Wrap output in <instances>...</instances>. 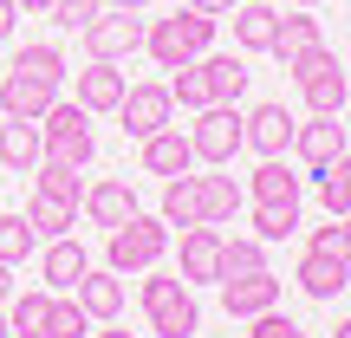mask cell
I'll list each match as a JSON object with an SVG mask.
<instances>
[{"instance_id": "cell-46", "label": "cell", "mask_w": 351, "mask_h": 338, "mask_svg": "<svg viewBox=\"0 0 351 338\" xmlns=\"http://www.w3.org/2000/svg\"><path fill=\"white\" fill-rule=\"evenodd\" d=\"M332 338H351V319H339V332H332Z\"/></svg>"}, {"instance_id": "cell-20", "label": "cell", "mask_w": 351, "mask_h": 338, "mask_svg": "<svg viewBox=\"0 0 351 338\" xmlns=\"http://www.w3.org/2000/svg\"><path fill=\"white\" fill-rule=\"evenodd\" d=\"M313 46H326V33H319V20H313V7H300V13H287V20L274 26V59L280 65H293V59H306Z\"/></svg>"}, {"instance_id": "cell-7", "label": "cell", "mask_w": 351, "mask_h": 338, "mask_svg": "<svg viewBox=\"0 0 351 338\" xmlns=\"http://www.w3.org/2000/svg\"><path fill=\"white\" fill-rule=\"evenodd\" d=\"M176 117V98H169V85H130L124 91V104H117V124H124V137H156Z\"/></svg>"}, {"instance_id": "cell-31", "label": "cell", "mask_w": 351, "mask_h": 338, "mask_svg": "<svg viewBox=\"0 0 351 338\" xmlns=\"http://www.w3.org/2000/svg\"><path fill=\"white\" fill-rule=\"evenodd\" d=\"M13 72L39 78V85H65V52L59 46H20L13 52Z\"/></svg>"}, {"instance_id": "cell-41", "label": "cell", "mask_w": 351, "mask_h": 338, "mask_svg": "<svg viewBox=\"0 0 351 338\" xmlns=\"http://www.w3.org/2000/svg\"><path fill=\"white\" fill-rule=\"evenodd\" d=\"M182 7H195V13H208V20H221V13L234 7V0H182Z\"/></svg>"}, {"instance_id": "cell-49", "label": "cell", "mask_w": 351, "mask_h": 338, "mask_svg": "<svg viewBox=\"0 0 351 338\" xmlns=\"http://www.w3.org/2000/svg\"><path fill=\"white\" fill-rule=\"evenodd\" d=\"M345 91H351V65H345Z\"/></svg>"}, {"instance_id": "cell-42", "label": "cell", "mask_w": 351, "mask_h": 338, "mask_svg": "<svg viewBox=\"0 0 351 338\" xmlns=\"http://www.w3.org/2000/svg\"><path fill=\"white\" fill-rule=\"evenodd\" d=\"M13 300V267H0V306Z\"/></svg>"}, {"instance_id": "cell-45", "label": "cell", "mask_w": 351, "mask_h": 338, "mask_svg": "<svg viewBox=\"0 0 351 338\" xmlns=\"http://www.w3.org/2000/svg\"><path fill=\"white\" fill-rule=\"evenodd\" d=\"M91 338H137V332H91Z\"/></svg>"}, {"instance_id": "cell-21", "label": "cell", "mask_w": 351, "mask_h": 338, "mask_svg": "<svg viewBox=\"0 0 351 338\" xmlns=\"http://www.w3.org/2000/svg\"><path fill=\"white\" fill-rule=\"evenodd\" d=\"M39 156H46V143H39V124H26V117H7L0 124V169H20L33 176Z\"/></svg>"}, {"instance_id": "cell-10", "label": "cell", "mask_w": 351, "mask_h": 338, "mask_svg": "<svg viewBox=\"0 0 351 338\" xmlns=\"http://www.w3.org/2000/svg\"><path fill=\"white\" fill-rule=\"evenodd\" d=\"M221 306H228V319H261V313H274L280 306V280L267 274H228L221 280Z\"/></svg>"}, {"instance_id": "cell-34", "label": "cell", "mask_w": 351, "mask_h": 338, "mask_svg": "<svg viewBox=\"0 0 351 338\" xmlns=\"http://www.w3.org/2000/svg\"><path fill=\"white\" fill-rule=\"evenodd\" d=\"M169 98L182 104V111H202V104H208V78H202V65H195V59L169 72Z\"/></svg>"}, {"instance_id": "cell-18", "label": "cell", "mask_w": 351, "mask_h": 338, "mask_svg": "<svg viewBox=\"0 0 351 338\" xmlns=\"http://www.w3.org/2000/svg\"><path fill=\"white\" fill-rule=\"evenodd\" d=\"M124 72H117V59H91L85 72H78V104H85L91 117L98 111H117V104H124Z\"/></svg>"}, {"instance_id": "cell-30", "label": "cell", "mask_w": 351, "mask_h": 338, "mask_svg": "<svg viewBox=\"0 0 351 338\" xmlns=\"http://www.w3.org/2000/svg\"><path fill=\"white\" fill-rule=\"evenodd\" d=\"M26 254H39V228L26 215H0V267H26Z\"/></svg>"}, {"instance_id": "cell-32", "label": "cell", "mask_w": 351, "mask_h": 338, "mask_svg": "<svg viewBox=\"0 0 351 338\" xmlns=\"http://www.w3.org/2000/svg\"><path fill=\"white\" fill-rule=\"evenodd\" d=\"M39 338H91V313L65 293H52V313H46V332Z\"/></svg>"}, {"instance_id": "cell-14", "label": "cell", "mask_w": 351, "mask_h": 338, "mask_svg": "<svg viewBox=\"0 0 351 338\" xmlns=\"http://www.w3.org/2000/svg\"><path fill=\"white\" fill-rule=\"evenodd\" d=\"M52 98H59V85H39V78H26V72H13V65H7V78H0V111H7V117L39 124V117L52 111Z\"/></svg>"}, {"instance_id": "cell-11", "label": "cell", "mask_w": 351, "mask_h": 338, "mask_svg": "<svg viewBox=\"0 0 351 338\" xmlns=\"http://www.w3.org/2000/svg\"><path fill=\"white\" fill-rule=\"evenodd\" d=\"M78 202H85V221L104 228V234H111V228H124L130 215H137V189H130L124 176H104V182H91Z\"/></svg>"}, {"instance_id": "cell-23", "label": "cell", "mask_w": 351, "mask_h": 338, "mask_svg": "<svg viewBox=\"0 0 351 338\" xmlns=\"http://www.w3.org/2000/svg\"><path fill=\"white\" fill-rule=\"evenodd\" d=\"M228 13H234V46L241 52H267L274 46V26H280L274 0H241V7H228Z\"/></svg>"}, {"instance_id": "cell-12", "label": "cell", "mask_w": 351, "mask_h": 338, "mask_svg": "<svg viewBox=\"0 0 351 338\" xmlns=\"http://www.w3.org/2000/svg\"><path fill=\"white\" fill-rule=\"evenodd\" d=\"M182 280H189V287L221 280V234H215V221L182 228Z\"/></svg>"}, {"instance_id": "cell-43", "label": "cell", "mask_w": 351, "mask_h": 338, "mask_svg": "<svg viewBox=\"0 0 351 338\" xmlns=\"http://www.w3.org/2000/svg\"><path fill=\"white\" fill-rule=\"evenodd\" d=\"M13 7H20V13H46L52 0H13Z\"/></svg>"}, {"instance_id": "cell-48", "label": "cell", "mask_w": 351, "mask_h": 338, "mask_svg": "<svg viewBox=\"0 0 351 338\" xmlns=\"http://www.w3.org/2000/svg\"><path fill=\"white\" fill-rule=\"evenodd\" d=\"M339 221H345V234H351V215H339Z\"/></svg>"}, {"instance_id": "cell-2", "label": "cell", "mask_w": 351, "mask_h": 338, "mask_svg": "<svg viewBox=\"0 0 351 338\" xmlns=\"http://www.w3.org/2000/svg\"><path fill=\"white\" fill-rule=\"evenodd\" d=\"M39 143H46L39 163H72V169H85L91 150H98V137H91V111L78 98H52V111L39 117Z\"/></svg>"}, {"instance_id": "cell-3", "label": "cell", "mask_w": 351, "mask_h": 338, "mask_svg": "<svg viewBox=\"0 0 351 338\" xmlns=\"http://www.w3.org/2000/svg\"><path fill=\"white\" fill-rule=\"evenodd\" d=\"M143 319H150L156 338H195L202 332V313H195V293H189L182 274H156L143 280Z\"/></svg>"}, {"instance_id": "cell-38", "label": "cell", "mask_w": 351, "mask_h": 338, "mask_svg": "<svg viewBox=\"0 0 351 338\" xmlns=\"http://www.w3.org/2000/svg\"><path fill=\"white\" fill-rule=\"evenodd\" d=\"M46 13H52V20L65 26V33H85V26L98 20V0H52Z\"/></svg>"}, {"instance_id": "cell-27", "label": "cell", "mask_w": 351, "mask_h": 338, "mask_svg": "<svg viewBox=\"0 0 351 338\" xmlns=\"http://www.w3.org/2000/svg\"><path fill=\"white\" fill-rule=\"evenodd\" d=\"M319 208L326 215H351V150H339L319 169Z\"/></svg>"}, {"instance_id": "cell-26", "label": "cell", "mask_w": 351, "mask_h": 338, "mask_svg": "<svg viewBox=\"0 0 351 338\" xmlns=\"http://www.w3.org/2000/svg\"><path fill=\"white\" fill-rule=\"evenodd\" d=\"M247 195L254 202H300V176L280 163V156H261V169L247 176Z\"/></svg>"}, {"instance_id": "cell-19", "label": "cell", "mask_w": 351, "mask_h": 338, "mask_svg": "<svg viewBox=\"0 0 351 338\" xmlns=\"http://www.w3.org/2000/svg\"><path fill=\"white\" fill-rule=\"evenodd\" d=\"M202 78H208V104H241V91H247V59L241 52H202Z\"/></svg>"}, {"instance_id": "cell-44", "label": "cell", "mask_w": 351, "mask_h": 338, "mask_svg": "<svg viewBox=\"0 0 351 338\" xmlns=\"http://www.w3.org/2000/svg\"><path fill=\"white\" fill-rule=\"evenodd\" d=\"M111 7H124V13H143V7H150V0H111Z\"/></svg>"}, {"instance_id": "cell-40", "label": "cell", "mask_w": 351, "mask_h": 338, "mask_svg": "<svg viewBox=\"0 0 351 338\" xmlns=\"http://www.w3.org/2000/svg\"><path fill=\"white\" fill-rule=\"evenodd\" d=\"M20 20H26V13L13 7V0H0V39H13V26H20Z\"/></svg>"}, {"instance_id": "cell-6", "label": "cell", "mask_w": 351, "mask_h": 338, "mask_svg": "<svg viewBox=\"0 0 351 338\" xmlns=\"http://www.w3.org/2000/svg\"><path fill=\"white\" fill-rule=\"evenodd\" d=\"M189 150H195V163L228 169L234 150H241V111H234V104H202L195 130H189Z\"/></svg>"}, {"instance_id": "cell-36", "label": "cell", "mask_w": 351, "mask_h": 338, "mask_svg": "<svg viewBox=\"0 0 351 338\" xmlns=\"http://www.w3.org/2000/svg\"><path fill=\"white\" fill-rule=\"evenodd\" d=\"M33 176H39V189H46V195H59V202H78V195H85V189H78V169H72V163H39Z\"/></svg>"}, {"instance_id": "cell-24", "label": "cell", "mask_w": 351, "mask_h": 338, "mask_svg": "<svg viewBox=\"0 0 351 338\" xmlns=\"http://www.w3.org/2000/svg\"><path fill=\"white\" fill-rule=\"evenodd\" d=\"M351 287V261H326V254H306L300 261V293L306 300H339Z\"/></svg>"}, {"instance_id": "cell-1", "label": "cell", "mask_w": 351, "mask_h": 338, "mask_svg": "<svg viewBox=\"0 0 351 338\" xmlns=\"http://www.w3.org/2000/svg\"><path fill=\"white\" fill-rule=\"evenodd\" d=\"M208 46H215V20H208V13H195V7H176L169 20H150V26H143V52H150L163 72L202 59Z\"/></svg>"}, {"instance_id": "cell-33", "label": "cell", "mask_w": 351, "mask_h": 338, "mask_svg": "<svg viewBox=\"0 0 351 338\" xmlns=\"http://www.w3.org/2000/svg\"><path fill=\"white\" fill-rule=\"evenodd\" d=\"M300 228V202H254V234L261 241H287Z\"/></svg>"}, {"instance_id": "cell-29", "label": "cell", "mask_w": 351, "mask_h": 338, "mask_svg": "<svg viewBox=\"0 0 351 338\" xmlns=\"http://www.w3.org/2000/svg\"><path fill=\"white\" fill-rule=\"evenodd\" d=\"M156 215H163L169 228H195V221H202V202H195V176H169V182H163V208H156Z\"/></svg>"}, {"instance_id": "cell-28", "label": "cell", "mask_w": 351, "mask_h": 338, "mask_svg": "<svg viewBox=\"0 0 351 338\" xmlns=\"http://www.w3.org/2000/svg\"><path fill=\"white\" fill-rule=\"evenodd\" d=\"M46 313H52V293H13L7 300V332L13 338H39L46 332Z\"/></svg>"}, {"instance_id": "cell-9", "label": "cell", "mask_w": 351, "mask_h": 338, "mask_svg": "<svg viewBox=\"0 0 351 338\" xmlns=\"http://www.w3.org/2000/svg\"><path fill=\"white\" fill-rule=\"evenodd\" d=\"M241 150H254V156H287L293 150V117H287V104H254V111L241 117Z\"/></svg>"}, {"instance_id": "cell-4", "label": "cell", "mask_w": 351, "mask_h": 338, "mask_svg": "<svg viewBox=\"0 0 351 338\" xmlns=\"http://www.w3.org/2000/svg\"><path fill=\"white\" fill-rule=\"evenodd\" d=\"M163 248H169V221L137 208L124 228H111V241H104V267H111V274H150V267L163 261Z\"/></svg>"}, {"instance_id": "cell-47", "label": "cell", "mask_w": 351, "mask_h": 338, "mask_svg": "<svg viewBox=\"0 0 351 338\" xmlns=\"http://www.w3.org/2000/svg\"><path fill=\"white\" fill-rule=\"evenodd\" d=\"M0 338H7V306H0Z\"/></svg>"}, {"instance_id": "cell-51", "label": "cell", "mask_w": 351, "mask_h": 338, "mask_svg": "<svg viewBox=\"0 0 351 338\" xmlns=\"http://www.w3.org/2000/svg\"><path fill=\"white\" fill-rule=\"evenodd\" d=\"M7 338H13V332H7Z\"/></svg>"}, {"instance_id": "cell-37", "label": "cell", "mask_w": 351, "mask_h": 338, "mask_svg": "<svg viewBox=\"0 0 351 338\" xmlns=\"http://www.w3.org/2000/svg\"><path fill=\"white\" fill-rule=\"evenodd\" d=\"M306 254H326V261H351V234H345V221H339V215H332V228H313Z\"/></svg>"}, {"instance_id": "cell-35", "label": "cell", "mask_w": 351, "mask_h": 338, "mask_svg": "<svg viewBox=\"0 0 351 338\" xmlns=\"http://www.w3.org/2000/svg\"><path fill=\"white\" fill-rule=\"evenodd\" d=\"M267 267V241L254 234V241H221V280L228 274H261Z\"/></svg>"}, {"instance_id": "cell-39", "label": "cell", "mask_w": 351, "mask_h": 338, "mask_svg": "<svg viewBox=\"0 0 351 338\" xmlns=\"http://www.w3.org/2000/svg\"><path fill=\"white\" fill-rule=\"evenodd\" d=\"M247 338H313V332H306V326H293V319H280V313H261Z\"/></svg>"}, {"instance_id": "cell-22", "label": "cell", "mask_w": 351, "mask_h": 338, "mask_svg": "<svg viewBox=\"0 0 351 338\" xmlns=\"http://www.w3.org/2000/svg\"><path fill=\"white\" fill-rule=\"evenodd\" d=\"M195 202H202V221H215V228H221V221H234V215H241L247 189H241L234 176H221V169H215V176H195Z\"/></svg>"}, {"instance_id": "cell-50", "label": "cell", "mask_w": 351, "mask_h": 338, "mask_svg": "<svg viewBox=\"0 0 351 338\" xmlns=\"http://www.w3.org/2000/svg\"><path fill=\"white\" fill-rule=\"evenodd\" d=\"M293 7H313V0H293Z\"/></svg>"}, {"instance_id": "cell-17", "label": "cell", "mask_w": 351, "mask_h": 338, "mask_svg": "<svg viewBox=\"0 0 351 338\" xmlns=\"http://www.w3.org/2000/svg\"><path fill=\"white\" fill-rule=\"evenodd\" d=\"M189 169H195V150H189V137L176 124H163L156 137H143V176H163L169 182V176H189Z\"/></svg>"}, {"instance_id": "cell-16", "label": "cell", "mask_w": 351, "mask_h": 338, "mask_svg": "<svg viewBox=\"0 0 351 338\" xmlns=\"http://www.w3.org/2000/svg\"><path fill=\"white\" fill-rule=\"evenodd\" d=\"M72 300L91 313V326H111V319L124 313V274H111V267L98 274V267H91V274L72 287Z\"/></svg>"}, {"instance_id": "cell-15", "label": "cell", "mask_w": 351, "mask_h": 338, "mask_svg": "<svg viewBox=\"0 0 351 338\" xmlns=\"http://www.w3.org/2000/svg\"><path fill=\"white\" fill-rule=\"evenodd\" d=\"M39 274H46V293H72L78 280L91 274V254L78 248L72 234H59V241H46V254H39Z\"/></svg>"}, {"instance_id": "cell-5", "label": "cell", "mask_w": 351, "mask_h": 338, "mask_svg": "<svg viewBox=\"0 0 351 338\" xmlns=\"http://www.w3.org/2000/svg\"><path fill=\"white\" fill-rule=\"evenodd\" d=\"M287 72H293V85H300V98H306V111H313V117H339L345 104H351L345 72H339V59H332V46H313L306 59H293Z\"/></svg>"}, {"instance_id": "cell-13", "label": "cell", "mask_w": 351, "mask_h": 338, "mask_svg": "<svg viewBox=\"0 0 351 338\" xmlns=\"http://www.w3.org/2000/svg\"><path fill=\"white\" fill-rule=\"evenodd\" d=\"M339 150H345V124L339 117H306V124H293V156H300L306 169H326Z\"/></svg>"}, {"instance_id": "cell-8", "label": "cell", "mask_w": 351, "mask_h": 338, "mask_svg": "<svg viewBox=\"0 0 351 338\" xmlns=\"http://www.w3.org/2000/svg\"><path fill=\"white\" fill-rule=\"evenodd\" d=\"M78 39H85L91 59H124V52H137V46H143V20H130L124 7H111V13L98 7V20H91Z\"/></svg>"}, {"instance_id": "cell-25", "label": "cell", "mask_w": 351, "mask_h": 338, "mask_svg": "<svg viewBox=\"0 0 351 338\" xmlns=\"http://www.w3.org/2000/svg\"><path fill=\"white\" fill-rule=\"evenodd\" d=\"M26 221L39 228V241H59V234H72V228H78V202H59V195H46V189H33Z\"/></svg>"}]
</instances>
